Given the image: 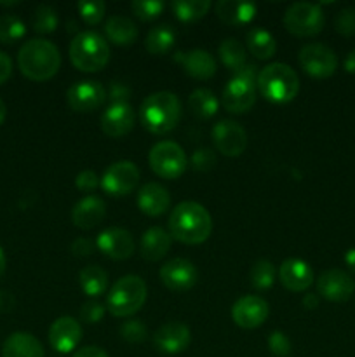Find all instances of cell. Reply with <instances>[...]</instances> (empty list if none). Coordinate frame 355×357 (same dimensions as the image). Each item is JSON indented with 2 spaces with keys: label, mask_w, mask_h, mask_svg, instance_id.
<instances>
[{
  "label": "cell",
  "mask_w": 355,
  "mask_h": 357,
  "mask_svg": "<svg viewBox=\"0 0 355 357\" xmlns=\"http://www.w3.org/2000/svg\"><path fill=\"white\" fill-rule=\"evenodd\" d=\"M171 237L183 244H200L207 241L212 220L207 209L194 201L180 202L169 216Z\"/></svg>",
  "instance_id": "1"
},
{
  "label": "cell",
  "mask_w": 355,
  "mask_h": 357,
  "mask_svg": "<svg viewBox=\"0 0 355 357\" xmlns=\"http://www.w3.org/2000/svg\"><path fill=\"white\" fill-rule=\"evenodd\" d=\"M17 65L26 79L44 82L52 79L61 66V54L52 42L45 38H31L21 45Z\"/></svg>",
  "instance_id": "2"
},
{
  "label": "cell",
  "mask_w": 355,
  "mask_h": 357,
  "mask_svg": "<svg viewBox=\"0 0 355 357\" xmlns=\"http://www.w3.org/2000/svg\"><path fill=\"white\" fill-rule=\"evenodd\" d=\"M139 119L146 131L166 135L178 126L181 119L180 98L169 91H159L145 98L139 108Z\"/></svg>",
  "instance_id": "3"
},
{
  "label": "cell",
  "mask_w": 355,
  "mask_h": 357,
  "mask_svg": "<svg viewBox=\"0 0 355 357\" xmlns=\"http://www.w3.org/2000/svg\"><path fill=\"white\" fill-rule=\"evenodd\" d=\"M256 86L261 96L270 103H289L299 93V79L291 66L271 63L258 73Z\"/></svg>",
  "instance_id": "4"
},
{
  "label": "cell",
  "mask_w": 355,
  "mask_h": 357,
  "mask_svg": "<svg viewBox=\"0 0 355 357\" xmlns=\"http://www.w3.org/2000/svg\"><path fill=\"white\" fill-rule=\"evenodd\" d=\"M70 59L82 72H100L110 61V47L96 31H80L70 44Z\"/></svg>",
  "instance_id": "5"
},
{
  "label": "cell",
  "mask_w": 355,
  "mask_h": 357,
  "mask_svg": "<svg viewBox=\"0 0 355 357\" xmlns=\"http://www.w3.org/2000/svg\"><path fill=\"white\" fill-rule=\"evenodd\" d=\"M146 302V284L139 275H124L110 288L106 296L108 312L115 317H129Z\"/></svg>",
  "instance_id": "6"
},
{
  "label": "cell",
  "mask_w": 355,
  "mask_h": 357,
  "mask_svg": "<svg viewBox=\"0 0 355 357\" xmlns=\"http://www.w3.org/2000/svg\"><path fill=\"white\" fill-rule=\"evenodd\" d=\"M256 66L246 63L233 73L221 94V105L230 114H244L251 110L256 101Z\"/></svg>",
  "instance_id": "7"
},
{
  "label": "cell",
  "mask_w": 355,
  "mask_h": 357,
  "mask_svg": "<svg viewBox=\"0 0 355 357\" xmlns=\"http://www.w3.org/2000/svg\"><path fill=\"white\" fill-rule=\"evenodd\" d=\"M326 16L319 3L294 2L284 14V26L296 37H313L320 33Z\"/></svg>",
  "instance_id": "8"
},
{
  "label": "cell",
  "mask_w": 355,
  "mask_h": 357,
  "mask_svg": "<svg viewBox=\"0 0 355 357\" xmlns=\"http://www.w3.org/2000/svg\"><path fill=\"white\" fill-rule=\"evenodd\" d=\"M148 162L157 176L166 178V180H176L187 171L188 157L178 143L159 142L150 150Z\"/></svg>",
  "instance_id": "9"
},
{
  "label": "cell",
  "mask_w": 355,
  "mask_h": 357,
  "mask_svg": "<svg viewBox=\"0 0 355 357\" xmlns=\"http://www.w3.org/2000/svg\"><path fill=\"white\" fill-rule=\"evenodd\" d=\"M139 183V169L131 160H118L111 166L106 167V171L101 176V187L111 197H122L127 195L138 187Z\"/></svg>",
  "instance_id": "10"
},
{
  "label": "cell",
  "mask_w": 355,
  "mask_h": 357,
  "mask_svg": "<svg viewBox=\"0 0 355 357\" xmlns=\"http://www.w3.org/2000/svg\"><path fill=\"white\" fill-rule=\"evenodd\" d=\"M299 65L315 79H327L336 72V52L324 44H306L299 49Z\"/></svg>",
  "instance_id": "11"
},
{
  "label": "cell",
  "mask_w": 355,
  "mask_h": 357,
  "mask_svg": "<svg viewBox=\"0 0 355 357\" xmlns=\"http://www.w3.org/2000/svg\"><path fill=\"white\" fill-rule=\"evenodd\" d=\"M160 281L167 289L174 293L188 291L195 286L198 272L195 265L187 258H173L160 267Z\"/></svg>",
  "instance_id": "12"
},
{
  "label": "cell",
  "mask_w": 355,
  "mask_h": 357,
  "mask_svg": "<svg viewBox=\"0 0 355 357\" xmlns=\"http://www.w3.org/2000/svg\"><path fill=\"white\" fill-rule=\"evenodd\" d=\"M70 108L80 114H89L97 110L106 101V89L97 80H82L75 82L66 93Z\"/></svg>",
  "instance_id": "13"
},
{
  "label": "cell",
  "mask_w": 355,
  "mask_h": 357,
  "mask_svg": "<svg viewBox=\"0 0 355 357\" xmlns=\"http://www.w3.org/2000/svg\"><path fill=\"white\" fill-rule=\"evenodd\" d=\"M212 142L225 157H239L247 149V132L239 122L219 121L212 128Z\"/></svg>",
  "instance_id": "14"
},
{
  "label": "cell",
  "mask_w": 355,
  "mask_h": 357,
  "mask_svg": "<svg viewBox=\"0 0 355 357\" xmlns=\"http://www.w3.org/2000/svg\"><path fill=\"white\" fill-rule=\"evenodd\" d=\"M270 314L267 300L258 295H247L237 300L232 307V319L244 330H254L267 321Z\"/></svg>",
  "instance_id": "15"
},
{
  "label": "cell",
  "mask_w": 355,
  "mask_h": 357,
  "mask_svg": "<svg viewBox=\"0 0 355 357\" xmlns=\"http://www.w3.org/2000/svg\"><path fill=\"white\" fill-rule=\"evenodd\" d=\"M355 291V281L348 272L331 268L317 279V293L329 302H347Z\"/></svg>",
  "instance_id": "16"
},
{
  "label": "cell",
  "mask_w": 355,
  "mask_h": 357,
  "mask_svg": "<svg viewBox=\"0 0 355 357\" xmlns=\"http://www.w3.org/2000/svg\"><path fill=\"white\" fill-rule=\"evenodd\" d=\"M190 342L191 333L188 326H184L183 323H176V321L160 326L153 335V345H155L157 351L169 356L187 351Z\"/></svg>",
  "instance_id": "17"
},
{
  "label": "cell",
  "mask_w": 355,
  "mask_h": 357,
  "mask_svg": "<svg viewBox=\"0 0 355 357\" xmlns=\"http://www.w3.org/2000/svg\"><path fill=\"white\" fill-rule=\"evenodd\" d=\"M96 248L113 260H125L134 253V237L129 230L113 227L97 236Z\"/></svg>",
  "instance_id": "18"
},
{
  "label": "cell",
  "mask_w": 355,
  "mask_h": 357,
  "mask_svg": "<svg viewBox=\"0 0 355 357\" xmlns=\"http://www.w3.org/2000/svg\"><path fill=\"white\" fill-rule=\"evenodd\" d=\"M80 340H82V326L73 317H59L49 328V342L52 349L61 354H68L73 349H77Z\"/></svg>",
  "instance_id": "19"
},
{
  "label": "cell",
  "mask_w": 355,
  "mask_h": 357,
  "mask_svg": "<svg viewBox=\"0 0 355 357\" xmlns=\"http://www.w3.org/2000/svg\"><path fill=\"white\" fill-rule=\"evenodd\" d=\"M136 115L131 105L125 103H111L101 115V129L110 138H120L131 132L134 128Z\"/></svg>",
  "instance_id": "20"
},
{
  "label": "cell",
  "mask_w": 355,
  "mask_h": 357,
  "mask_svg": "<svg viewBox=\"0 0 355 357\" xmlns=\"http://www.w3.org/2000/svg\"><path fill=\"white\" fill-rule=\"evenodd\" d=\"M278 279L282 286L292 293L306 291L313 284V271L306 261L299 258H287L278 268Z\"/></svg>",
  "instance_id": "21"
},
{
  "label": "cell",
  "mask_w": 355,
  "mask_h": 357,
  "mask_svg": "<svg viewBox=\"0 0 355 357\" xmlns=\"http://www.w3.org/2000/svg\"><path fill=\"white\" fill-rule=\"evenodd\" d=\"M104 216H106V206H104L103 199L94 197V195L80 199L72 209V222L82 230H90L97 227L103 222Z\"/></svg>",
  "instance_id": "22"
},
{
  "label": "cell",
  "mask_w": 355,
  "mask_h": 357,
  "mask_svg": "<svg viewBox=\"0 0 355 357\" xmlns=\"http://www.w3.org/2000/svg\"><path fill=\"white\" fill-rule=\"evenodd\" d=\"M176 61L183 65L184 72L190 77L198 80L211 79L216 73V59L204 49H194V51H180L174 56Z\"/></svg>",
  "instance_id": "23"
},
{
  "label": "cell",
  "mask_w": 355,
  "mask_h": 357,
  "mask_svg": "<svg viewBox=\"0 0 355 357\" xmlns=\"http://www.w3.org/2000/svg\"><path fill=\"white\" fill-rule=\"evenodd\" d=\"M171 195L164 185L145 183L138 192V208L148 216H160L169 209Z\"/></svg>",
  "instance_id": "24"
},
{
  "label": "cell",
  "mask_w": 355,
  "mask_h": 357,
  "mask_svg": "<svg viewBox=\"0 0 355 357\" xmlns=\"http://www.w3.org/2000/svg\"><path fill=\"white\" fill-rule=\"evenodd\" d=\"M214 10L223 23L240 26V24H247L254 20L258 7L256 3L242 2V0H218Z\"/></svg>",
  "instance_id": "25"
},
{
  "label": "cell",
  "mask_w": 355,
  "mask_h": 357,
  "mask_svg": "<svg viewBox=\"0 0 355 357\" xmlns=\"http://www.w3.org/2000/svg\"><path fill=\"white\" fill-rule=\"evenodd\" d=\"M173 237L160 227H152L146 230L139 243V253L146 261H159L169 253Z\"/></svg>",
  "instance_id": "26"
},
{
  "label": "cell",
  "mask_w": 355,
  "mask_h": 357,
  "mask_svg": "<svg viewBox=\"0 0 355 357\" xmlns=\"http://www.w3.org/2000/svg\"><path fill=\"white\" fill-rule=\"evenodd\" d=\"M3 357H44V347L31 333L16 331L6 340L2 349Z\"/></svg>",
  "instance_id": "27"
},
{
  "label": "cell",
  "mask_w": 355,
  "mask_h": 357,
  "mask_svg": "<svg viewBox=\"0 0 355 357\" xmlns=\"http://www.w3.org/2000/svg\"><path fill=\"white\" fill-rule=\"evenodd\" d=\"M247 49L258 59H270L277 51V40L267 28L254 26L246 35Z\"/></svg>",
  "instance_id": "28"
},
{
  "label": "cell",
  "mask_w": 355,
  "mask_h": 357,
  "mask_svg": "<svg viewBox=\"0 0 355 357\" xmlns=\"http://www.w3.org/2000/svg\"><path fill=\"white\" fill-rule=\"evenodd\" d=\"M108 38L117 45H131L138 38V28L129 17L113 14L108 17L106 26H104Z\"/></svg>",
  "instance_id": "29"
},
{
  "label": "cell",
  "mask_w": 355,
  "mask_h": 357,
  "mask_svg": "<svg viewBox=\"0 0 355 357\" xmlns=\"http://www.w3.org/2000/svg\"><path fill=\"white\" fill-rule=\"evenodd\" d=\"M79 284L89 296H100L108 288V272L97 265H87L80 271Z\"/></svg>",
  "instance_id": "30"
},
{
  "label": "cell",
  "mask_w": 355,
  "mask_h": 357,
  "mask_svg": "<svg viewBox=\"0 0 355 357\" xmlns=\"http://www.w3.org/2000/svg\"><path fill=\"white\" fill-rule=\"evenodd\" d=\"M174 42H176V31L173 30V26L171 24H159V26L152 28L148 31L145 45L146 51L155 56H160L169 52Z\"/></svg>",
  "instance_id": "31"
},
{
  "label": "cell",
  "mask_w": 355,
  "mask_h": 357,
  "mask_svg": "<svg viewBox=\"0 0 355 357\" xmlns=\"http://www.w3.org/2000/svg\"><path fill=\"white\" fill-rule=\"evenodd\" d=\"M188 107H190V110L197 117L209 119L212 115H216V112L219 108V101L212 91L200 87V89H195L190 94V98H188Z\"/></svg>",
  "instance_id": "32"
},
{
  "label": "cell",
  "mask_w": 355,
  "mask_h": 357,
  "mask_svg": "<svg viewBox=\"0 0 355 357\" xmlns=\"http://www.w3.org/2000/svg\"><path fill=\"white\" fill-rule=\"evenodd\" d=\"M218 52L223 65L228 70H232L233 73L239 72V70L247 63L246 47H244L237 38H226V40H223L221 44H219Z\"/></svg>",
  "instance_id": "33"
},
{
  "label": "cell",
  "mask_w": 355,
  "mask_h": 357,
  "mask_svg": "<svg viewBox=\"0 0 355 357\" xmlns=\"http://www.w3.org/2000/svg\"><path fill=\"white\" fill-rule=\"evenodd\" d=\"M171 7H173V13L178 20L190 23V21L204 17L211 7V2L209 0H174Z\"/></svg>",
  "instance_id": "34"
},
{
  "label": "cell",
  "mask_w": 355,
  "mask_h": 357,
  "mask_svg": "<svg viewBox=\"0 0 355 357\" xmlns=\"http://www.w3.org/2000/svg\"><path fill=\"white\" fill-rule=\"evenodd\" d=\"M26 33V26L23 21L14 14H0V42L2 44H14L21 40Z\"/></svg>",
  "instance_id": "35"
},
{
  "label": "cell",
  "mask_w": 355,
  "mask_h": 357,
  "mask_svg": "<svg viewBox=\"0 0 355 357\" xmlns=\"http://www.w3.org/2000/svg\"><path fill=\"white\" fill-rule=\"evenodd\" d=\"M251 284L256 289L271 288L275 281V267L268 260H258L249 272Z\"/></svg>",
  "instance_id": "36"
},
{
  "label": "cell",
  "mask_w": 355,
  "mask_h": 357,
  "mask_svg": "<svg viewBox=\"0 0 355 357\" xmlns=\"http://www.w3.org/2000/svg\"><path fill=\"white\" fill-rule=\"evenodd\" d=\"M58 28V14L54 7L42 3L35 9L33 14V30L37 33H52Z\"/></svg>",
  "instance_id": "37"
},
{
  "label": "cell",
  "mask_w": 355,
  "mask_h": 357,
  "mask_svg": "<svg viewBox=\"0 0 355 357\" xmlns=\"http://www.w3.org/2000/svg\"><path fill=\"white\" fill-rule=\"evenodd\" d=\"M77 9L87 24H97L106 14V3L103 0H84L77 3Z\"/></svg>",
  "instance_id": "38"
},
{
  "label": "cell",
  "mask_w": 355,
  "mask_h": 357,
  "mask_svg": "<svg viewBox=\"0 0 355 357\" xmlns=\"http://www.w3.org/2000/svg\"><path fill=\"white\" fill-rule=\"evenodd\" d=\"M166 3L162 0H134L131 3V10L143 21H152L162 14Z\"/></svg>",
  "instance_id": "39"
},
{
  "label": "cell",
  "mask_w": 355,
  "mask_h": 357,
  "mask_svg": "<svg viewBox=\"0 0 355 357\" xmlns=\"http://www.w3.org/2000/svg\"><path fill=\"white\" fill-rule=\"evenodd\" d=\"M120 337L124 338L129 344H141L148 337V331L146 326L139 319H131L125 321L120 326Z\"/></svg>",
  "instance_id": "40"
},
{
  "label": "cell",
  "mask_w": 355,
  "mask_h": 357,
  "mask_svg": "<svg viewBox=\"0 0 355 357\" xmlns=\"http://www.w3.org/2000/svg\"><path fill=\"white\" fill-rule=\"evenodd\" d=\"M334 28L338 33L345 35V37H352L355 35V9L354 7H345L334 17Z\"/></svg>",
  "instance_id": "41"
},
{
  "label": "cell",
  "mask_w": 355,
  "mask_h": 357,
  "mask_svg": "<svg viewBox=\"0 0 355 357\" xmlns=\"http://www.w3.org/2000/svg\"><path fill=\"white\" fill-rule=\"evenodd\" d=\"M268 349L275 357H289L291 356V340L282 331H271L268 337Z\"/></svg>",
  "instance_id": "42"
},
{
  "label": "cell",
  "mask_w": 355,
  "mask_h": 357,
  "mask_svg": "<svg viewBox=\"0 0 355 357\" xmlns=\"http://www.w3.org/2000/svg\"><path fill=\"white\" fill-rule=\"evenodd\" d=\"M104 312H106V309L100 302L90 300V302L84 303L82 309H80V319L87 324H96L103 319Z\"/></svg>",
  "instance_id": "43"
},
{
  "label": "cell",
  "mask_w": 355,
  "mask_h": 357,
  "mask_svg": "<svg viewBox=\"0 0 355 357\" xmlns=\"http://www.w3.org/2000/svg\"><path fill=\"white\" fill-rule=\"evenodd\" d=\"M216 164V153L209 149H198L195 150L191 155V166L197 171H209L212 169Z\"/></svg>",
  "instance_id": "44"
},
{
  "label": "cell",
  "mask_w": 355,
  "mask_h": 357,
  "mask_svg": "<svg viewBox=\"0 0 355 357\" xmlns=\"http://www.w3.org/2000/svg\"><path fill=\"white\" fill-rule=\"evenodd\" d=\"M100 183H101V180L97 178V174L94 173L93 169L82 171V173L77 174V178H75L77 188H79V190H84V192L94 190V188H96Z\"/></svg>",
  "instance_id": "45"
},
{
  "label": "cell",
  "mask_w": 355,
  "mask_h": 357,
  "mask_svg": "<svg viewBox=\"0 0 355 357\" xmlns=\"http://www.w3.org/2000/svg\"><path fill=\"white\" fill-rule=\"evenodd\" d=\"M94 248H96V243L87 237H79V239L73 241L72 244V253L79 258L90 257L94 253Z\"/></svg>",
  "instance_id": "46"
},
{
  "label": "cell",
  "mask_w": 355,
  "mask_h": 357,
  "mask_svg": "<svg viewBox=\"0 0 355 357\" xmlns=\"http://www.w3.org/2000/svg\"><path fill=\"white\" fill-rule=\"evenodd\" d=\"M14 307H16V298H14L13 293L0 289V314L13 312Z\"/></svg>",
  "instance_id": "47"
},
{
  "label": "cell",
  "mask_w": 355,
  "mask_h": 357,
  "mask_svg": "<svg viewBox=\"0 0 355 357\" xmlns=\"http://www.w3.org/2000/svg\"><path fill=\"white\" fill-rule=\"evenodd\" d=\"M10 73H13V61H10L9 54L0 51V86L9 79Z\"/></svg>",
  "instance_id": "48"
},
{
  "label": "cell",
  "mask_w": 355,
  "mask_h": 357,
  "mask_svg": "<svg viewBox=\"0 0 355 357\" xmlns=\"http://www.w3.org/2000/svg\"><path fill=\"white\" fill-rule=\"evenodd\" d=\"M127 96V87L120 82H113V86H111V100H113V103H125V98Z\"/></svg>",
  "instance_id": "49"
},
{
  "label": "cell",
  "mask_w": 355,
  "mask_h": 357,
  "mask_svg": "<svg viewBox=\"0 0 355 357\" xmlns=\"http://www.w3.org/2000/svg\"><path fill=\"white\" fill-rule=\"evenodd\" d=\"M73 357H110L103 349L94 347V345H87V347L79 349V351L73 354Z\"/></svg>",
  "instance_id": "50"
},
{
  "label": "cell",
  "mask_w": 355,
  "mask_h": 357,
  "mask_svg": "<svg viewBox=\"0 0 355 357\" xmlns=\"http://www.w3.org/2000/svg\"><path fill=\"white\" fill-rule=\"evenodd\" d=\"M303 307H306V309L313 310L319 307V296L315 295V293H306L305 296H303Z\"/></svg>",
  "instance_id": "51"
},
{
  "label": "cell",
  "mask_w": 355,
  "mask_h": 357,
  "mask_svg": "<svg viewBox=\"0 0 355 357\" xmlns=\"http://www.w3.org/2000/svg\"><path fill=\"white\" fill-rule=\"evenodd\" d=\"M345 70H347L348 73H354L355 75V49H352V51L348 52L347 59H345Z\"/></svg>",
  "instance_id": "52"
},
{
  "label": "cell",
  "mask_w": 355,
  "mask_h": 357,
  "mask_svg": "<svg viewBox=\"0 0 355 357\" xmlns=\"http://www.w3.org/2000/svg\"><path fill=\"white\" fill-rule=\"evenodd\" d=\"M345 264L355 274V248H350V250L345 253Z\"/></svg>",
  "instance_id": "53"
},
{
  "label": "cell",
  "mask_w": 355,
  "mask_h": 357,
  "mask_svg": "<svg viewBox=\"0 0 355 357\" xmlns=\"http://www.w3.org/2000/svg\"><path fill=\"white\" fill-rule=\"evenodd\" d=\"M6 265H7L6 253H3V250H2V248H0V278H2L3 272H6Z\"/></svg>",
  "instance_id": "54"
},
{
  "label": "cell",
  "mask_w": 355,
  "mask_h": 357,
  "mask_svg": "<svg viewBox=\"0 0 355 357\" xmlns=\"http://www.w3.org/2000/svg\"><path fill=\"white\" fill-rule=\"evenodd\" d=\"M6 114H7L6 103H3V101L0 100V124H2V122L6 121Z\"/></svg>",
  "instance_id": "55"
}]
</instances>
